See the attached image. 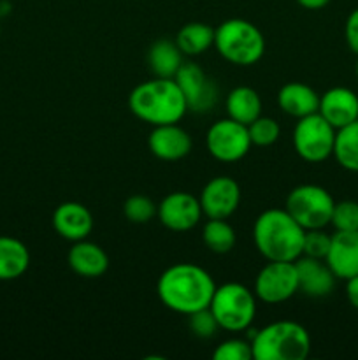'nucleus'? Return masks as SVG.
Instances as JSON below:
<instances>
[{
    "label": "nucleus",
    "instance_id": "13",
    "mask_svg": "<svg viewBox=\"0 0 358 360\" xmlns=\"http://www.w3.org/2000/svg\"><path fill=\"white\" fill-rule=\"evenodd\" d=\"M199 200L204 217L227 220L237 211L241 186L230 176H216L204 185Z\"/></svg>",
    "mask_w": 358,
    "mask_h": 360
},
{
    "label": "nucleus",
    "instance_id": "3",
    "mask_svg": "<svg viewBox=\"0 0 358 360\" xmlns=\"http://www.w3.org/2000/svg\"><path fill=\"white\" fill-rule=\"evenodd\" d=\"M305 231L286 210H267L253 225V241L265 260L295 262L302 255Z\"/></svg>",
    "mask_w": 358,
    "mask_h": 360
},
{
    "label": "nucleus",
    "instance_id": "4",
    "mask_svg": "<svg viewBox=\"0 0 358 360\" xmlns=\"http://www.w3.org/2000/svg\"><path fill=\"white\" fill-rule=\"evenodd\" d=\"M253 360H304L311 352V336L304 326L279 320L255 330Z\"/></svg>",
    "mask_w": 358,
    "mask_h": 360
},
{
    "label": "nucleus",
    "instance_id": "36",
    "mask_svg": "<svg viewBox=\"0 0 358 360\" xmlns=\"http://www.w3.org/2000/svg\"><path fill=\"white\" fill-rule=\"evenodd\" d=\"M354 74H357V79H358V62H357V67H354Z\"/></svg>",
    "mask_w": 358,
    "mask_h": 360
},
{
    "label": "nucleus",
    "instance_id": "32",
    "mask_svg": "<svg viewBox=\"0 0 358 360\" xmlns=\"http://www.w3.org/2000/svg\"><path fill=\"white\" fill-rule=\"evenodd\" d=\"M188 326L190 330H192L197 338H202V340L213 338L214 333L220 329V326H218L216 319H214L209 308L200 309V311L188 315Z\"/></svg>",
    "mask_w": 358,
    "mask_h": 360
},
{
    "label": "nucleus",
    "instance_id": "16",
    "mask_svg": "<svg viewBox=\"0 0 358 360\" xmlns=\"http://www.w3.org/2000/svg\"><path fill=\"white\" fill-rule=\"evenodd\" d=\"M318 112L336 130L358 120V95L344 86H333L319 97Z\"/></svg>",
    "mask_w": 358,
    "mask_h": 360
},
{
    "label": "nucleus",
    "instance_id": "8",
    "mask_svg": "<svg viewBox=\"0 0 358 360\" xmlns=\"http://www.w3.org/2000/svg\"><path fill=\"white\" fill-rule=\"evenodd\" d=\"M336 129L319 112L297 120L293 129V148L309 164H321L332 157Z\"/></svg>",
    "mask_w": 358,
    "mask_h": 360
},
{
    "label": "nucleus",
    "instance_id": "34",
    "mask_svg": "<svg viewBox=\"0 0 358 360\" xmlns=\"http://www.w3.org/2000/svg\"><path fill=\"white\" fill-rule=\"evenodd\" d=\"M346 297L354 309H358V276L346 280Z\"/></svg>",
    "mask_w": 358,
    "mask_h": 360
},
{
    "label": "nucleus",
    "instance_id": "35",
    "mask_svg": "<svg viewBox=\"0 0 358 360\" xmlns=\"http://www.w3.org/2000/svg\"><path fill=\"white\" fill-rule=\"evenodd\" d=\"M297 4L304 9L309 11H319L330 4V0H297Z\"/></svg>",
    "mask_w": 358,
    "mask_h": 360
},
{
    "label": "nucleus",
    "instance_id": "30",
    "mask_svg": "<svg viewBox=\"0 0 358 360\" xmlns=\"http://www.w3.org/2000/svg\"><path fill=\"white\" fill-rule=\"evenodd\" d=\"M214 360H253V348L251 341L239 340V338H232V340L223 341L218 345L213 352Z\"/></svg>",
    "mask_w": 358,
    "mask_h": 360
},
{
    "label": "nucleus",
    "instance_id": "29",
    "mask_svg": "<svg viewBox=\"0 0 358 360\" xmlns=\"http://www.w3.org/2000/svg\"><path fill=\"white\" fill-rule=\"evenodd\" d=\"M330 225L336 231L353 232L358 231V202L357 200H340L336 202L330 218Z\"/></svg>",
    "mask_w": 358,
    "mask_h": 360
},
{
    "label": "nucleus",
    "instance_id": "18",
    "mask_svg": "<svg viewBox=\"0 0 358 360\" xmlns=\"http://www.w3.org/2000/svg\"><path fill=\"white\" fill-rule=\"evenodd\" d=\"M295 267H297L298 292L309 297H325L332 294L337 278L325 260L302 255L295 260Z\"/></svg>",
    "mask_w": 358,
    "mask_h": 360
},
{
    "label": "nucleus",
    "instance_id": "5",
    "mask_svg": "<svg viewBox=\"0 0 358 360\" xmlns=\"http://www.w3.org/2000/svg\"><path fill=\"white\" fill-rule=\"evenodd\" d=\"M214 48L227 62L249 67L260 62L265 53V37L251 21L232 18L214 28Z\"/></svg>",
    "mask_w": 358,
    "mask_h": 360
},
{
    "label": "nucleus",
    "instance_id": "21",
    "mask_svg": "<svg viewBox=\"0 0 358 360\" xmlns=\"http://www.w3.org/2000/svg\"><path fill=\"white\" fill-rule=\"evenodd\" d=\"M30 267V252L23 241L0 236V281H13L23 276Z\"/></svg>",
    "mask_w": 358,
    "mask_h": 360
},
{
    "label": "nucleus",
    "instance_id": "17",
    "mask_svg": "<svg viewBox=\"0 0 358 360\" xmlns=\"http://www.w3.org/2000/svg\"><path fill=\"white\" fill-rule=\"evenodd\" d=\"M325 262L337 280L346 281L358 276V231H336V234H332Z\"/></svg>",
    "mask_w": 358,
    "mask_h": 360
},
{
    "label": "nucleus",
    "instance_id": "33",
    "mask_svg": "<svg viewBox=\"0 0 358 360\" xmlns=\"http://www.w3.org/2000/svg\"><path fill=\"white\" fill-rule=\"evenodd\" d=\"M344 37H346L347 48L358 55V7L353 9L347 16L346 25H344Z\"/></svg>",
    "mask_w": 358,
    "mask_h": 360
},
{
    "label": "nucleus",
    "instance_id": "10",
    "mask_svg": "<svg viewBox=\"0 0 358 360\" xmlns=\"http://www.w3.org/2000/svg\"><path fill=\"white\" fill-rule=\"evenodd\" d=\"M256 299L265 304H281L298 292L297 267L295 262L267 260L255 278Z\"/></svg>",
    "mask_w": 358,
    "mask_h": 360
},
{
    "label": "nucleus",
    "instance_id": "2",
    "mask_svg": "<svg viewBox=\"0 0 358 360\" xmlns=\"http://www.w3.org/2000/svg\"><path fill=\"white\" fill-rule=\"evenodd\" d=\"M128 108L135 118L153 127L179 123L188 111L174 77H154L137 84L128 95Z\"/></svg>",
    "mask_w": 358,
    "mask_h": 360
},
{
    "label": "nucleus",
    "instance_id": "12",
    "mask_svg": "<svg viewBox=\"0 0 358 360\" xmlns=\"http://www.w3.org/2000/svg\"><path fill=\"white\" fill-rule=\"evenodd\" d=\"M157 217L168 231L188 232L199 225L204 213L199 197L188 192H171L158 204Z\"/></svg>",
    "mask_w": 358,
    "mask_h": 360
},
{
    "label": "nucleus",
    "instance_id": "22",
    "mask_svg": "<svg viewBox=\"0 0 358 360\" xmlns=\"http://www.w3.org/2000/svg\"><path fill=\"white\" fill-rule=\"evenodd\" d=\"M228 118L248 127L262 115V98L251 86H237L228 91L225 98Z\"/></svg>",
    "mask_w": 358,
    "mask_h": 360
},
{
    "label": "nucleus",
    "instance_id": "19",
    "mask_svg": "<svg viewBox=\"0 0 358 360\" xmlns=\"http://www.w3.org/2000/svg\"><path fill=\"white\" fill-rule=\"evenodd\" d=\"M67 262L70 269L83 278H100L109 269V257L102 246L88 239L72 243V248L67 253Z\"/></svg>",
    "mask_w": 358,
    "mask_h": 360
},
{
    "label": "nucleus",
    "instance_id": "31",
    "mask_svg": "<svg viewBox=\"0 0 358 360\" xmlns=\"http://www.w3.org/2000/svg\"><path fill=\"white\" fill-rule=\"evenodd\" d=\"M330 241H332V236L323 232V229L305 231L304 245H302V255L311 257V259L325 260L326 253H329V248H330Z\"/></svg>",
    "mask_w": 358,
    "mask_h": 360
},
{
    "label": "nucleus",
    "instance_id": "27",
    "mask_svg": "<svg viewBox=\"0 0 358 360\" xmlns=\"http://www.w3.org/2000/svg\"><path fill=\"white\" fill-rule=\"evenodd\" d=\"M157 210L158 204H154L150 197L140 195V193L128 197L125 200V204H123V214H125V218L130 224L137 225H144L150 220H153L157 217Z\"/></svg>",
    "mask_w": 358,
    "mask_h": 360
},
{
    "label": "nucleus",
    "instance_id": "23",
    "mask_svg": "<svg viewBox=\"0 0 358 360\" xmlns=\"http://www.w3.org/2000/svg\"><path fill=\"white\" fill-rule=\"evenodd\" d=\"M185 63V55L175 41L160 39L147 49V65L154 77H174Z\"/></svg>",
    "mask_w": 358,
    "mask_h": 360
},
{
    "label": "nucleus",
    "instance_id": "1",
    "mask_svg": "<svg viewBox=\"0 0 358 360\" xmlns=\"http://www.w3.org/2000/svg\"><path fill=\"white\" fill-rule=\"evenodd\" d=\"M216 283L204 267L190 262H179L160 274L157 294L161 304L179 315H192L209 308Z\"/></svg>",
    "mask_w": 358,
    "mask_h": 360
},
{
    "label": "nucleus",
    "instance_id": "7",
    "mask_svg": "<svg viewBox=\"0 0 358 360\" xmlns=\"http://www.w3.org/2000/svg\"><path fill=\"white\" fill-rule=\"evenodd\" d=\"M336 200L319 185H298L288 193L284 210L298 221L304 231L325 229L330 225Z\"/></svg>",
    "mask_w": 358,
    "mask_h": 360
},
{
    "label": "nucleus",
    "instance_id": "6",
    "mask_svg": "<svg viewBox=\"0 0 358 360\" xmlns=\"http://www.w3.org/2000/svg\"><path fill=\"white\" fill-rule=\"evenodd\" d=\"M220 329L228 333H242L249 329L256 315V295L246 285L223 283L214 290L209 304Z\"/></svg>",
    "mask_w": 358,
    "mask_h": 360
},
{
    "label": "nucleus",
    "instance_id": "14",
    "mask_svg": "<svg viewBox=\"0 0 358 360\" xmlns=\"http://www.w3.org/2000/svg\"><path fill=\"white\" fill-rule=\"evenodd\" d=\"M151 153L164 162H178L192 151V137L178 123L157 125L147 137Z\"/></svg>",
    "mask_w": 358,
    "mask_h": 360
},
{
    "label": "nucleus",
    "instance_id": "9",
    "mask_svg": "<svg viewBox=\"0 0 358 360\" xmlns=\"http://www.w3.org/2000/svg\"><path fill=\"white\" fill-rule=\"evenodd\" d=\"M206 146L211 157L223 164H234L244 158L251 150L248 127L232 118H223L209 127Z\"/></svg>",
    "mask_w": 358,
    "mask_h": 360
},
{
    "label": "nucleus",
    "instance_id": "20",
    "mask_svg": "<svg viewBox=\"0 0 358 360\" xmlns=\"http://www.w3.org/2000/svg\"><path fill=\"white\" fill-rule=\"evenodd\" d=\"M277 104H279L281 111L298 120L318 112L319 95L309 84L291 81V83H286L279 90Z\"/></svg>",
    "mask_w": 358,
    "mask_h": 360
},
{
    "label": "nucleus",
    "instance_id": "11",
    "mask_svg": "<svg viewBox=\"0 0 358 360\" xmlns=\"http://www.w3.org/2000/svg\"><path fill=\"white\" fill-rule=\"evenodd\" d=\"M175 83L185 95L188 111L207 112L216 105L218 90L206 70L195 62H186L174 76Z\"/></svg>",
    "mask_w": 358,
    "mask_h": 360
},
{
    "label": "nucleus",
    "instance_id": "24",
    "mask_svg": "<svg viewBox=\"0 0 358 360\" xmlns=\"http://www.w3.org/2000/svg\"><path fill=\"white\" fill-rule=\"evenodd\" d=\"M175 44L185 56H199L214 46V28L200 21H192L179 28Z\"/></svg>",
    "mask_w": 358,
    "mask_h": 360
},
{
    "label": "nucleus",
    "instance_id": "15",
    "mask_svg": "<svg viewBox=\"0 0 358 360\" xmlns=\"http://www.w3.org/2000/svg\"><path fill=\"white\" fill-rule=\"evenodd\" d=\"M51 224L56 234L70 243L88 239V236L93 231V217L90 210L84 204L74 202V200L62 202L53 211Z\"/></svg>",
    "mask_w": 358,
    "mask_h": 360
},
{
    "label": "nucleus",
    "instance_id": "26",
    "mask_svg": "<svg viewBox=\"0 0 358 360\" xmlns=\"http://www.w3.org/2000/svg\"><path fill=\"white\" fill-rule=\"evenodd\" d=\"M202 241L213 253L225 255L232 252L235 246L237 236H235L234 227L227 220L221 218H207L206 225L202 229Z\"/></svg>",
    "mask_w": 358,
    "mask_h": 360
},
{
    "label": "nucleus",
    "instance_id": "28",
    "mask_svg": "<svg viewBox=\"0 0 358 360\" xmlns=\"http://www.w3.org/2000/svg\"><path fill=\"white\" fill-rule=\"evenodd\" d=\"M248 132L253 146H272L279 139L281 129L276 120L260 115L255 122L249 123Z\"/></svg>",
    "mask_w": 358,
    "mask_h": 360
},
{
    "label": "nucleus",
    "instance_id": "25",
    "mask_svg": "<svg viewBox=\"0 0 358 360\" xmlns=\"http://www.w3.org/2000/svg\"><path fill=\"white\" fill-rule=\"evenodd\" d=\"M332 157L346 171L358 172V120L336 130Z\"/></svg>",
    "mask_w": 358,
    "mask_h": 360
}]
</instances>
